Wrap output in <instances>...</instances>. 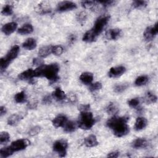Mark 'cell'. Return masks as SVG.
I'll use <instances>...</instances> for the list:
<instances>
[{
  "label": "cell",
  "instance_id": "47",
  "mask_svg": "<svg viewBox=\"0 0 158 158\" xmlns=\"http://www.w3.org/2000/svg\"><path fill=\"white\" fill-rule=\"evenodd\" d=\"M89 109V104H84L81 105L80 107V110L81 112L82 111H88Z\"/></svg>",
  "mask_w": 158,
  "mask_h": 158
},
{
  "label": "cell",
  "instance_id": "3",
  "mask_svg": "<svg viewBox=\"0 0 158 158\" xmlns=\"http://www.w3.org/2000/svg\"><path fill=\"white\" fill-rule=\"evenodd\" d=\"M94 123L95 120L91 112L88 110L80 112L77 122V125L80 128L83 130H89L92 128Z\"/></svg>",
  "mask_w": 158,
  "mask_h": 158
},
{
  "label": "cell",
  "instance_id": "49",
  "mask_svg": "<svg viewBox=\"0 0 158 158\" xmlns=\"http://www.w3.org/2000/svg\"><path fill=\"white\" fill-rule=\"evenodd\" d=\"M76 40V36L74 35H71L70 36H69V41L70 44H73L75 41Z\"/></svg>",
  "mask_w": 158,
  "mask_h": 158
},
{
  "label": "cell",
  "instance_id": "42",
  "mask_svg": "<svg viewBox=\"0 0 158 158\" xmlns=\"http://www.w3.org/2000/svg\"><path fill=\"white\" fill-rule=\"evenodd\" d=\"M99 4H101L102 6L103 7H107L109 6H112L113 4L115 3L114 1H111V0H106V1H98Z\"/></svg>",
  "mask_w": 158,
  "mask_h": 158
},
{
  "label": "cell",
  "instance_id": "31",
  "mask_svg": "<svg viewBox=\"0 0 158 158\" xmlns=\"http://www.w3.org/2000/svg\"><path fill=\"white\" fill-rule=\"evenodd\" d=\"M81 6L86 9H94L98 5V2L94 1H81Z\"/></svg>",
  "mask_w": 158,
  "mask_h": 158
},
{
  "label": "cell",
  "instance_id": "50",
  "mask_svg": "<svg viewBox=\"0 0 158 158\" xmlns=\"http://www.w3.org/2000/svg\"><path fill=\"white\" fill-rule=\"evenodd\" d=\"M6 113V107L4 106H1L0 107V115H1V117L3 116Z\"/></svg>",
  "mask_w": 158,
  "mask_h": 158
},
{
  "label": "cell",
  "instance_id": "15",
  "mask_svg": "<svg viewBox=\"0 0 158 158\" xmlns=\"http://www.w3.org/2000/svg\"><path fill=\"white\" fill-rule=\"evenodd\" d=\"M94 78L93 74L91 72H83L80 76V81L85 85H90Z\"/></svg>",
  "mask_w": 158,
  "mask_h": 158
},
{
  "label": "cell",
  "instance_id": "9",
  "mask_svg": "<svg viewBox=\"0 0 158 158\" xmlns=\"http://www.w3.org/2000/svg\"><path fill=\"white\" fill-rule=\"evenodd\" d=\"M157 22H156L154 26L148 27L144 31L143 36L147 41H151L153 40L154 36L157 34Z\"/></svg>",
  "mask_w": 158,
  "mask_h": 158
},
{
  "label": "cell",
  "instance_id": "21",
  "mask_svg": "<svg viewBox=\"0 0 158 158\" xmlns=\"http://www.w3.org/2000/svg\"><path fill=\"white\" fill-rule=\"evenodd\" d=\"M23 117L20 114H14L10 115L7 119V123L10 126H15L22 119Z\"/></svg>",
  "mask_w": 158,
  "mask_h": 158
},
{
  "label": "cell",
  "instance_id": "34",
  "mask_svg": "<svg viewBox=\"0 0 158 158\" xmlns=\"http://www.w3.org/2000/svg\"><path fill=\"white\" fill-rule=\"evenodd\" d=\"M13 13V7L10 4H6L2 9L1 14L3 15H10Z\"/></svg>",
  "mask_w": 158,
  "mask_h": 158
},
{
  "label": "cell",
  "instance_id": "1",
  "mask_svg": "<svg viewBox=\"0 0 158 158\" xmlns=\"http://www.w3.org/2000/svg\"><path fill=\"white\" fill-rule=\"evenodd\" d=\"M128 119L129 118L127 116H114L107 121L106 125L112 130L116 136L122 137L127 135L129 132V127L127 124Z\"/></svg>",
  "mask_w": 158,
  "mask_h": 158
},
{
  "label": "cell",
  "instance_id": "40",
  "mask_svg": "<svg viewBox=\"0 0 158 158\" xmlns=\"http://www.w3.org/2000/svg\"><path fill=\"white\" fill-rule=\"evenodd\" d=\"M102 88V84L100 82H95L91 83L89 86V89L91 91H95Z\"/></svg>",
  "mask_w": 158,
  "mask_h": 158
},
{
  "label": "cell",
  "instance_id": "22",
  "mask_svg": "<svg viewBox=\"0 0 158 158\" xmlns=\"http://www.w3.org/2000/svg\"><path fill=\"white\" fill-rule=\"evenodd\" d=\"M22 46L23 48H25L27 50H32L36 48V41L33 38H28L26 41H25L23 43Z\"/></svg>",
  "mask_w": 158,
  "mask_h": 158
},
{
  "label": "cell",
  "instance_id": "27",
  "mask_svg": "<svg viewBox=\"0 0 158 158\" xmlns=\"http://www.w3.org/2000/svg\"><path fill=\"white\" fill-rule=\"evenodd\" d=\"M15 101L17 103H24L27 101V95L24 91H20L15 94L14 96Z\"/></svg>",
  "mask_w": 158,
  "mask_h": 158
},
{
  "label": "cell",
  "instance_id": "48",
  "mask_svg": "<svg viewBox=\"0 0 158 158\" xmlns=\"http://www.w3.org/2000/svg\"><path fill=\"white\" fill-rule=\"evenodd\" d=\"M69 98L71 102H75L77 100V98L74 93H72V94L70 93L69 96Z\"/></svg>",
  "mask_w": 158,
  "mask_h": 158
},
{
  "label": "cell",
  "instance_id": "29",
  "mask_svg": "<svg viewBox=\"0 0 158 158\" xmlns=\"http://www.w3.org/2000/svg\"><path fill=\"white\" fill-rule=\"evenodd\" d=\"M13 152H14V151L10 146L4 147V148H2L0 150V156L1 157H4V158L7 157L11 156L13 154Z\"/></svg>",
  "mask_w": 158,
  "mask_h": 158
},
{
  "label": "cell",
  "instance_id": "13",
  "mask_svg": "<svg viewBox=\"0 0 158 158\" xmlns=\"http://www.w3.org/2000/svg\"><path fill=\"white\" fill-rule=\"evenodd\" d=\"M18 77L21 80H31L33 77H35L34 70L32 69H28L20 73Z\"/></svg>",
  "mask_w": 158,
  "mask_h": 158
},
{
  "label": "cell",
  "instance_id": "44",
  "mask_svg": "<svg viewBox=\"0 0 158 158\" xmlns=\"http://www.w3.org/2000/svg\"><path fill=\"white\" fill-rule=\"evenodd\" d=\"M33 63L34 65L41 66L43 64V60L40 58H34L33 60Z\"/></svg>",
  "mask_w": 158,
  "mask_h": 158
},
{
  "label": "cell",
  "instance_id": "16",
  "mask_svg": "<svg viewBox=\"0 0 158 158\" xmlns=\"http://www.w3.org/2000/svg\"><path fill=\"white\" fill-rule=\"evenodd\" d=\"M98 35H96V33L93 31L92 29L87 31L85 33L83 36V41L87 43H91L94 41L97 38Z\"/></svg>",
  "mask_w": 158,
  "mask_h": 158
},
{
  "label": "cell",
  "instance_id": "12",
  "mask_svg": "<svg viewBox=\"0 0 158 158\" xmlns=\"http://www.w3.org/2000/svg\"><path fill=\"white\" fill-rule=\"evenodd\" d=\"M17 24L15 22H9L4 24L2 27V31L6 35H10L12 34L17 28Z\"/></svg>",
  "mask_w": 158,
  "mask_h": 158
},
{
  "label": "cell",
  "instance_id": "28",
  "mask_svg": "<svg viewBox=\"0 0 158 158\" xmlns=\"http://www.w3.org/2000/svg\"><path fill=\"white\" fill-rule=\"evenodd\" d=\"M157 96L150 91L147 92L144 96V101L147 104L155 103L157 101Z\"/></svg>",
  "mask_w": 158,
  "mask_h": 158
},
{
  "label": "cell",
  "instance_id": "25",
  "mask_svg": "<svg viewBox=\"0 0 158 158\" xmlns=\"http://www.w3.org/2000/svg\"><path fill=\"white\" fill-rule=\"evenodd\" d=\"M52 46H44L41 47L38 51V54L41 57H46L52 53Z\"/></svg>",
  "mask_w": 158,
  "mask_h": 158
},
{
  "label": "cell",
  "instance_id": "30",
  "mask_svg": "<svg viewBox=\"0 0 158 158\" xmlns=\"http://www.w3.org/2000/svg\"><path fill=\"white\" fill-rule=\"evenodd\" d=\"M38 10L40 14H43L50 13L51 11V7L49 6V4H46V3H42L39 4L38 7Z\"/></svg>",
  "mask_w": 158,
  "mask_h": 158
},
{
  "label": "cell",
  "instance_id": "8",
  "mask_svg": "<svg viewBox=\"0 0 158 158\" xmlns=\"http://www.w3.org/2000/svg\"><path fill=\"white\" fill-rule=\"evenodd\" d=\"M77 8V5L75 3L72 1H62L57 4V10L59 12H65L68 10H72Z\"/></svg>",
  "mask_w": 158,
  "mask_h": 158
},
{
  "label": "cell",
  "instance_id": "10",
  "mask_svg": "<svg viewBox=\"0 0 158 158\" xmlns=\"http://www.w3.org/2000/svg\"><path fill=\"white\" fill-rule=\"evenodd\" d=\"M126 71V69L123 66H117L110 68L108 72V75L111 78H117L122 75Z\"/></svg>",
  "mask_w": 158,
  "mask_h": 158
},
{
  "label": "cell",
  "instance_id": "5",
  "mask_svg": "<svg viewBox=\"0 0 158 158\" xmlns=\"http://www.w3.org/2000/svg\"><path fill=\"white\" fill-rule=\"evenodd\" d=\"M110 19L109 15H102L99 17L95 22L92 30L96 35H99L107 25Z\"/></svg>",
  "mask_w": 158,
  "mask_h": 158
},
{
  "label": "cell",
  "instance_id": "41",
  "mask_svg": "<svg viewBox=\"0 0 158 158\" xmlns=\"http://www.w3.org/2000/svg\"><path fill=\"white\" fill-rule=\"evenodd\" d=\"M41 130V127L39 126H35L31 127L28 131V135L30 136H34L40 133Z\"/></svg>",
  "mask_w": 158,
  "mask_h": 158
},
{
  "label": "cell",
  "instance_id": "46",
  "mask_svg": "<svg viewBox=\"0 0 158 158\" xmlns=\"http://www.w3.org/2000/svg\"><path fill=\"white\" fill-rule=\"evenodd\" d=\"M119 156V152L118 151H112L111 152H110L109 154H108L107 157H117Z\"/></svg>",
  "mask_w": 158,
  "mask_h": 158
},
{
  "label": "cell",
  "instance_id": "14",
  "mask_svg": "<svg viewBox=\"0 0 158 158\" xmlns=\"http://www.w3.org/2000/svg\"><path fill=\"white\" fill-rule=\"evenodd\" d=\"M67 121V118L64 115H59L52 120V124L55 127H63Z\"/></svg>",
  "mask_w": 158,
  "mask_h": 158
},
{
  "label": "cell",
  "instance_id": "36",
  "mask_svg": "<svg viewBox=\"0 0 158 158\" xmlns=\"http://www.w3.org/2000/svg\"><path fill=\"white\" fill-rule=\"evenodd\" d=\"M64 52V48L60 45L52 46V53L56 56H60Z\"/></svg>",
  "mask_w": 158,
  "mask_h": 158
},
{
  "label": "cell",
  "instance_id": "45",
  "mask_svg": "<svg viewBox=\"0 0 158 158\" xmlns=\"http://www.w3.org/2000/svg\"><path fill=\"white\" fill-rule=\"evenodd\" d=\"M27 106L28 107L29 109H35L37 106V102L35 101H31L30 102H28Z\"/></svg>",
  "mask_w": 158,
  "mask_h": 158
},
{
  "label": "cell",
  "instance_id": "19",
  "mask_svg": "<svg viewBox=\"0 0 158 158\" xmlns=\"http://www.w3.org/2000/svg\"><path fill=\"white\" fill-rule=\"evenodd\" d=\"M148 145V141L146 139L141 138H139L135 139L131 144L132 147L135 149L144 148Z\"/></svg>",
  "mask_w": 158,
  "mask_h": 158
},
{
  "label": "cell",
  "instance_id": "26",
  "mask_svg": "<svg viewBox=\"0 0 158 158\" xmlns=\"http://www.w3.org/2000/svg\"><path fill=\"white\" fill-rule=\"evenodd\" d=\"M77 124L73 121H67L65 125L63 126L64 131L67 133H71L74 131L77 128Z\"/></svg>",
  "mask_w": 158,
  "mask_h": 158
},
{
  "label": "cell",
  "instance_id": "17",
  "mask_svg": "<svg viewBox=\"0 0 158 158\" xmlns=\"http://www.w3.org/2000/svg\"><path fill=\"white\" fill-rule=\"evenodd\" d=\"M148 123L146 118L144 117H138L135 123L134 128L136 131H139L144 129Z\"/></svg>",
  "mask_w": 158,
  "mask_h": 158
},
{
  "label": "cell",
  "instance_id": "20",
  "mask_svg": "<svg viewBox=\"0 0 158 158\" xmlns=\"http://www.w3.org/2000/svg\"><path fill=\"white\" fill-rule=\"evenodd\" d=\"M52 97L57 101H61L66 98V95L64 91H63L59 87H57L52 92Z\"/></svg>",
  "mask_w": 158,
  "mask_h": 158
},
{
  "label": "cell",
  "instance_id": "6",
  "mask_svg": "<svg viewBox=\"0 0 158 158\" xmlns=\"http://www.w3.org/2000/svg\"><path fill=\"white\" fill-rule=\"evenodd\" d=\"M68 147V143L66 140L60 139L56 141L53 144V150L57 152L60 157H64L67 153V148Z\"/></svg>",
  "mask_w": 158,
  "mask_h": 158
},
{
  "label": "cell",
  "instance_id": "18",
  "mask_svg": "<svg viewBox=\"0 0 158 158\" xmlns=\"http://www.w3.org/2000/svg\"><path fill=\"white\" fill-rule=\"evenodd\" d=\"M84 144L86 147L91 148L97 146L99 144V143L95 135H90L88 136L86 138H85L84 140Z\"/></svg>",
  "mask_w": 158,
  "mask_h": 158
},
{
  "label": "cell",
  "instance_id": "7",
  "mask_svg": "<svg viewBox=\"0 0 158 158\" xmlns=\"http://www.w3.org/2000/svg\"><path fill=\"white\" fill-rule=\"evenodd\" d=\"M30 143V141L27 139H20L13 141L10 146L14 152H17L25 149Z\"/></svg>",
  "mask_w": 158,
  "mask_h": 158
},
{
  "label": "cell",
  "instance_id": "11",
  "mask_svg": "<svg viewBox=\"0 0 158 158\" xmlns=\"http://www.w3.org/2000/svg\"><path fill=\"white\" fill-rule=\"evenodd\" d=\"M122 31L119 28H112L107 30L106 33V36L108 40H116L121 36Z\"/></svg>",
  "mask_w": 158,
  "mask_h": 158
},
{
  "label": "cell",
  "instance_id": "43",
  "mask_svg": "<svg viewBox=\"0 0 158 158\" xmlns=\"http://www.w3.org/2000/svg\"><path fill=\"white\" fill-rule=\"evenodd\" d=\"M51 101H52V99H51V97L49 96V95H46L43 99V103L44 104H51Z\"/></svg>",
  "mask_w": 158,
  "mask_h": 158
},
{
  "label": "cell",
  "instance_id": "38",
  "mask_svg": "<svg viewBox=\"0 0 158 158\" xmlns=\"http://www.w3.org/2000/svg\"><path fill=\"white\" fill-rule=\"evenodd\" d=\"M86 19H87V14L84 11L79 12L77 15V20L81 24L85 23V22L86 20Z\"/></svg>",
  "mask_w": 158,
  "mask_h": 158
},
{
  "label": "cell",
  "instance_id": "23",
  "mask_svg": "<svg viewBox=\"0 0 158 158\" xmlns=\"http://www.w3.org/2000/svg\"><path fill=\"white\" fill-rule=\"evenodd\" d=\"M106 110L108 114L115 115L118 112L119 109L117 103L112 102H110L106 108Z\"/></svg>",
  "mask_w": 158,
  "mask_h": 158
},
{
  "label": "cell",
  "instance_id": "33",
  "mask_svg": "<svg viewBox=\"0 0 158 158\" xmlns=\"http://www.w3.org/2000/svg\"><path fill=\"white\" fill-rule=\"evenodd\" d=\"M128 86H129V85L127 83L118 84L114 86V90L117 93H121L123 92L124 91H125L128 88Z\"/></svg>",
  "mask_w": 158,
  "mask_h": 158
},
{
  "label": "cell",
  "instance_id": "2",
  "mask_svg": "<svg viewBox=\"0 0 158 158\" xmlns=\"http://www.w3.org/2000/svg\"><path fill=\"white\" fill-rule=\"evenodd\" d=\"M59 69V65L56 63L42 65L34 70L35 77H45L51 83L56 82L59 79L57 74Z\"/></svg>",
  "mask_w": 158,
  "mask_h": 158
},
{
  "label": "cell",
  "instance_id": "35",
  "mask_svg": "<svg viewBox=\"0 0 158 158\" xmlns=\"http://www.w3.org/2000/svg\"><path fill=\"white\" fill-rule=\"evenodd\" d=\"M10 140V135L7 131H2L0 135V143L4 144L9 142Z\"/></svg>",
  "mask_w": 158,
  "mask_h": 158
},
{
  "label": "cell",
  "instance_id": "24",
  "mask_svg": "<svg viewBox=\"0 0 158 158\" xmlns=\"http://www.w3.org/2000/svg\"><path fill=\"white\" fill-rule=\"evenodd\" d=\"M33 31V28L31 24H25L18 29L17 32L20 35H27L31 33Z\"/></svg>",
  "mask_w": 158,
  "mask_h": 158
},
{
  "label": "cell",
  "instance_id": "39",
  "mask_svg": "<svg viewBox=\"0 0 158 158\" xmlns=\"http://www.w3.org/2000/svg\"><path fill=\"white\" fill-rule=\"evenodd\" d=\"M147 5V1H134L132 3V6L135 8H141L145 7Z\"/></svg>",
  "mask_w": 158,
  "mask_h": 158
},
{
  "label": "cell",
  "instance_id": "4",
  "mask_svg": "<svg viewBox=\"0 0 158 158\" xmlns=\"http://www.w3.org/2000/svg\"><path fill=\"white\" fill-rule=\"evenodd\" d=\"M19 46L15 45L12 46L10 49L7 52L6 55L0 59V69L2 72L10 64V62L15 59L19 52Z\"/></svg>",
  "mask_w": 158,
  "mask_h": 158
},
{
  "label": "cell",
  "instance_id": "37",
  "mask_svg": "<svg viewBox=\"0 0 158 158\" xmlns=\"http://www.w3.org/2000/svg\"><path fill=\"white\" fill-rule=\"evenodd\" d=\"M128 104L131 107L137 108L140 104V99L138 98H132L128 101Z\"/></svg>",
  "mask_w": 158,
  "mask_h": 158
},
{
  "label": "cell",
  "instance_id": "32",
  "mask_svg": "<svg viewBox=\"0 0 158 158\" xmlns=\"http://www.w3.org/2000/svg\"><path fill=\"white\" fill-rule=\"evenodd\" d=\"M148 81V77L146 75H141L137 77L135 81V84L136 86H139L145 85Z\"/></svg>",
  "mask_w": 158,
  "mask_h": 158
}]
</instances>
